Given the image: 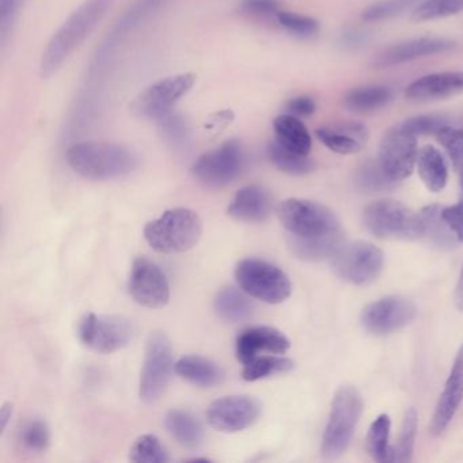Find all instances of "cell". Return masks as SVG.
<instances>
[{
	"instance_id": "6da1fadb",
	"label": "cell",
	"mask_w": 463,
	"mask_h": 463,
	"mask_svg": "<svg viewBox=\"0 0 463 463\" xmlns=\"http://www.w3.org/2000/svg\"><path fill=\"white\" fill-rule=\"evenodd\" d=\"M279 219L288 234V245L298 259L321 261L332 259L344 245L340 221L332 210L305 199H288L278 208Z\"/></svg>"
},
{
	"instance_id": "7a4b0ae2",
	"label": "cell",
	"mask_w": 463,
	"mask_h": 463,
	"mask_svg": "<svg viewBox=\"0 0 463 463\" xmlns=\"http://www.w3.org/2000/svg\"><path fill=\"white\" fill-rule=\"evenodd\" d=\"M115 0H85L55 32L42 56L43 77L55 74L61 64L85 43Z\"/></svg>"
},
{
	"instance_id": "3957f363",
	"label": "cell",
	"mask_w": 463,
	"mask_h": 463,
	"mask_svg": "<svg viewBox=\"0 0 463 463\" xmlns=\"http://www.w3.org/2000/svg\"><path fill=\"white\" fill-rule=\"evenodd\" d=\"M67 162L77 175L91 181H110L132 175L139 158L126 146L109 142H80L70 146Z\"/></svg>"
},
{
	"instance_id": "277c9868",
	"label": "cell",
	"mask_w": 463,
	"mask_h": 463,
	"mask_svg": "<svg viewBox=\"0 0 463 463\" xmlns=\"http://www.w3.org/2000/svg\"><path fill=\"white\" fill-rule=\"evenodd\" d=\"M202 232L199 213L189 208H173L148 222L145 240L158 253H184L199 242Z\"/></svg>"
},
{
	"instance_id": "5b68a950",
	"label": "cell",
	"mask_w": 463,
	"mask_h": 463,
	"mask_svg": "<svg viewBox=\"0 0 463 463\" xmlns=\"http://www.w3.org/2000/svg\"><path fill=\"white\" fill-rule=\"evenodd\" d=\"M363 408L362 394L356 387L349 384L338 387L322 438L321 455L324 459L335 460L345 454L362 417Z\"/></svg>"
},
{
	"instance_id": "8992f818",
	"label": "cell",
	"mask_w": 463,
	"mask_h": 463,
	"mask_svg": "<svg viewBox=\"0 0 463 463\" xmlns=\"http://www.w3.org/2000/svg\"><path fill=\"white\" fill-rule=\"evenodd\" d=\"M363 223L371 234L381 240L413 241L424 237L420 213L395 200L371 203L363 213Z\"/></svg>"
},
{
	"instance_id": "52a82bcc",
	"label": "cell",
	"mask_w": 463,
	"mask_h": 463,
	"mask_svg": "<svg viewBox=\"0 0 463 463\" xmlns=\"http://www.w3.org/2000/svg\"><path fill=\"white\" fill-rule=\"evenodd\" d=\"M235 279L245 294L269 305L284 302L292 292L287 273L265 260L245 259L238 262Z\"/></svg>"
},
{
	"instance_id": "ba28073f",
	"label": "cell",
	"mask_w": 463,
	"mask_h": 463,
	"mask_svg": "<svg viewBox=\"0 0 463 463\" xmlns=\"http://www.w3.org/2000/svg\"><path fill=\"white\" fill-rule=\"evenodd\" d=\"M330 260L335 276L354 286L373 283L384 267L383 251L367 241L344 243Z\"/></svg>"
},
{
	"instance_id": "9c48e42d",
	"label": "cell",
	"mask_w": 463,
	"mask_h": 463,
	"mask_svg": "<svg viewBox=\"0 0 463 463\" xmlns=\"http://www.w3.org/2000/svg\"><path fill=\"white\" fill-rule=\"evenodd\" d=\"M173 371L175 363L169 337L165 333H153L146 343L139 382L140 400L147 405L156 403L166 390Z\"/></svg>"
},
{
	"instance_id": "30bf717a",
	"label": "cell",
	"mask_w": 463,
	"mask_h": 463,
	"mask_svg": "<svg viewBox=\"0 0 463 463\" xmlns=\"http://www.w3.org/2000/svg\"><path fill=\"white\" fill-rule=\"evenodd\" d=\"M245 166V151L237 140H229L199 156L192 167L194 177L211 188H222L237 180Z\"/></svg>"
},
{
	"instance_id": "8fae6325",
	"label": "cell",
	"mask_w": 463,
	"mask_h": 463,
	"mask_svg": "<svg viewBox=\"0 0 463 463\" xmlns=\"http://www.w3.org/2000/svg\"><path fill=\"white\" fill-rule=\"evenodd\" d=\"M196 82V75L178 74L164 78L148 86L132 102L135 115L145 118H159L172 112L173 107L191 91Z\"/></svg>"
},
{
	"instance_id": "7c38bea8",
	"label": "cell",
	"mask_w": 463,
	"mask_h": 463,
	"mask_svg": "<svg viewBox=\"0 0 463 463\" xmlns=\"http://www.w3.org/2000/svg\"><path fill=\"white\" fill-rule=\"evenodd\" d=\"M131 322L120 316L90 313L80 325V338L91 351L109 354L121 351L132 340Z\"/></svg>"
},
{
	"instance_id": "4fadbf2b",
	"label": "cell",
	"mask_w": 463,
	"mask_h": 463,
	"mask_svg": "<svg viewBox=\"0 0 463 463\" xmlns=\"http://www.w3.org/2000/svg\"><path fill=\"white\" fill-rule=\"evenodd\" d=\"M417 137L397 124L382 137L378 162L384 175L392 183H398L413 173L417 164Z\"/></svg>"
},
{
	"instance_id": "5bb4252c",
	"label": "cell",
	"mask_w": 463,
	"mask_h": 463,
	"mask_svg": "<svg viewBox=\"0 0 463 463\" xmlns=\"http://www.w3.org/2000/svg\"><path fill=\"white\" fill-rule=\"evenodd\" d=\"M262 406L251 395H227L208 406L207 422L222 433H235L251 427L259 420Z\"/></svg>"
},
{
	"instance_id": "9a60e30c",
	"label": "cell",
	"mask_w": 463,
	"mask_h": 463,
	"mask_svg": "<svg viewBox=\"0 0 463 463\" xmlns=\"http://www.w3.org/2000/svg\"><path fill=\"white\" fill-rule=\"evenodd\" d=\"M417 307L403 297H384L363 308L360 322L367 332L376 335H392L416 319Z\"/></svg>"
},
{
	"instance_id": "2e32d148",
	"label": "cell",
	"mask_w": 463,
	"mask_h": 463,
	"mask_svg": "<svg viewBox=\"0 0 463 463\" xmlns=\"http://www.w3.org/2000/svg\"><path fill=\"white\" fill-rule=\"evenodd\" d=\"M129 294L143 307L161 308L170 299L169 281L156 262L137 257L129 276Z\"/></svg>"
},
{
	"instance_id": "e0dca14e",
	"label": "cell",
	"mask_w": 463,
	"mask_h": 463,
	"mask_svg": "<svg viewBox=\"0 0 463 463\" xmlns=\"http://www.w3.org/2000/svg\"><path fill=\"white\" fill-rule=\"evenodd\" d=\"M455 43L440 37H422V39L409 40L392 47L383 48L373 58V66L375 69H390L409 63L417 59L428 56L441 55L454 50Z\"/></svg>"
},
{
	"instance_id": "ac0fdd59",
	"label": "cell",
	"mask_w": 463,
	"mask_h": 463,
	"mask_svg": "<svg viewBox=\"0 0 463 463\" xmlns=\"http://www.w3.org/2000/svg\"><path fill=\"white\" fill-rule=\"evenodd\" d=\"M291 343L280 330L272 326H251L242 330L235 343V354L242 364L262 354H284Z\"/></svg>"
},
{
	"instance_id": "d6986e66",
	"label": "cell",
	"mask_w": 463,
	"mask_h": 463,
	"mask_svg": "<svg viewBox=\"0 0 463 463\" xmlns=\"http://www.w3.org/2000/svg\"><path fill=\"white\" fill-rule=\"evenodd\" d=\"M463 401V345H460L443 392L439 397L433 411L430 430L433 436H440L449 428Z\"/></svg>"
},
{
	"instance_id": "ffe728a7",
	"label": "cell",
	"mask_w": 463,
	"mask_h": 463,
	"mask_svg": "<svg viewBox=\"0 0 463 463\" xmlns=\"http://www.w3.org/2000/svg\"><path fill=\"white\" fill-rule=\"evenodd\" d=\"M319 142L343 156L359 153L368 139V129L359 121H338L317 129Z\"/></svg>"
},
{
	"instance_id": "44dd1931",
	"label": "cell",
	"mask_w": 463,
	"mask_h": 463,
	"mask_svg": "<svg viewBox=\"0 0 463 463\" xmlns=\"http://www.w3.org/2000/svg\"><path fill=\"white\" fill-rule=\"evenodd\" d=\"M463 93V72L449 71L425 75L406 89V99L416 102L438 101Z\"/></svg>"
},
{
	"instance_id": "7402d4cb",
	"label": "cell",
	"mask_w": 463,
	"mask_h": 463,
	"mask_svg": "<svg viewBox=\"0 0 463 463\" xmlns=\"http://www.w3.org/2000/svg\"><path fill=\"white\" fill-rule=\"evenodd\" d=\"M227 213L242 223H264L272 213V199L262 186H245L237 192Z\"/></svg>"
},
{
	"instance_id": "603a6c76",
	"label": "cell",
	"mask_w": 463,
	"mask_h": 463,
	"mask_svg": "<svg viewBox=\"0 0 463 463\" xmlns=\"http://www.w3.org/2000/svg\"><path fill=\"white\" fill-rule=\"evenodd\" d=\"M175 371L178 376L188 381L189 383L200 387L218 386L223 381V370L213 360L199 354L183 356L175 363Z\"/></svg>"
},
{
	"instance_id": "cb8c5ba5",
	"label": "cell",
	"mask_w": 463,
	"mask_h": 463,
	"mask_svg": "<svg viewBox=\"0 0 463 463\" xmlns=\"http://www.w3.org/2000/svg\"><path fill=\"white\" fill-rule=\"evenodd\" d=\"M273 131H275L276 142L280 143L283 147L302 156L310 154L311 146H313L310 132L299 118H295L288 113L278 116L273 120Z\"/></svg>"
},
{
	"instance_id": "d4e9b609",
	"label": "cell",
	"mask_w": 463,
	"mask_h": 463,
	"mask_svg": "<svg viewBox=\"0 0 463 463\" xmlns=\"http://www.w3.org/2000/svg\"><path fill=\"white\" fill-rule=\"evenodd\" d=\"M417 170L428 191L438 194L443 191L449 180V169L446 161L438 148L433 146H424L417 154Z\"/></svg>"
},
{
	"instance_id": "484cf974",
	"label": "cell",
	"mask_w": 463,
	"mask_h": 463,
	"mask_svg": "<svg viewBox=\"0 0 463 463\" xmlns=\"http://www.w3.org/2000/svg\"><path fill=\"white\" fill-rule=\"evenodd\" d=\"M165 425L170 435L185 449H197L204 440L202 424L189 411L173 409L165 417Z\"/></svg>"
},
{
	"instance_id": "4316f807",
	"label": "cell",
	"mask_w": 463,
	"mask_h": 463,
	"mask_svg": "<svg viewBox=\"0 0 463 463\" xmlns=\"http://www.w3.org/2000/svg\"><path fill=\"white\" fill-rule=\"evenodd\" d=\"M392 91L384 86H364L349 90L343 105L349 112L371 113L382 109L392 101Z\"/></svg>"
},
{
	"instance_id": "83f0119b",
	"label": "cell",
	"mask_w": 463,
	"mask_h": 463,
	"mask_svg": "<svg viewBox=\"0 0 463 463\" xmlns=\"http://www.w3.org/2000/svg\"><path fill=\"white\" fill-rule=\"evenodd\" d=\"M246 295L232 287L221 289L213 302L219 318L229 324L248 321L253 316V305Z\"/></svg>"
},
{
	"instance_id": "f1b7e54d",
	"label": "cell",
	"mask_w": 463,
	"mask_h": 463,
	"mask_svg": "<svg viewBox=\"0 0 463 463\" xmlns=\"http://www.w3.org/2000/svg\"><path fill=\"white\" fill-rule=\"evenodd\" d=\"M268 156L280 172L287 173V175H310L316 169V164L313 159L308 158V156H302V154L288 150L276 140L268 146Z\"/></svg>"
},
{
	"instance_id": "f546056e",
	"label": "cell",
	"mask_w": 463,
	"mask_h": 463,
	"mask_svg": "<svg viewBox=\"0 0 463 463\" xmlns=\"http://www.w3.org/2000/svg\"><path fill=\"white\" fill-rule=\"evenodd\" d=\"M292 368H294V362L288 357L262 354L243 364L242 378L246 382L261 381L279 373H289Z\"/></svg>"
},
{
	"instance_id": "4dcf8cb0",
	"label": "cell",
	"mask_w": 463,
	"mask_h": 463,
	"mask_svg": "<svg viewBox=\"0 0 463 463\" xmlns=\"http://www.w3.org/2000/svg\"><path fill=\"white\" fill-rule=\"evenodd\" d=\"M392 420L383 413L373 420L367 433V451L375 462H392V447H390Z\"/></svg>"
},
{
	"instance_id": "1f68e13d",
	"label": "cell",
	"mask_w": 463,
	"mask_h": 463,
	"mask_svg": "<svg viewBox=\"0 0 463 463\" xmlns=\"http://www.w3.org/2000/svg\"><path fill=\"white\" fill-rule=\"evenodd\" d=\"M420 215L424 223V237H427L430 242L435 243L440 249H449V250L459 243L441 218L440 205H427L420 211Z\"/></svg>"
},
{
	"instance_id": "d6a6232c",
	"label": "cell",
	"mask_w": 463,
	"mask_h": 463,
	"mask_svg": "<svg viewBox=\"0 0 463 463\" xmlns=\"http://www.w3.org/2000/svg\"><path fill=\"white\" fill-rule=\"evenodd\" d=\"M417 425L419 416L416 409L409 408L403 416L397 446L392 447V462H411L416 444Z\"/></svg>"
},
{
	"instance_id": "836d02e7",
	"label": "cell",
	"mask_w": 463,
	"mask_h": 463,
	"mask_svg": "<svg viewBox=\"0 0 463 463\" xmlns=\"http://www.w3.org/2000/svg\"><path fill=\"white\" fill-rule=\"evenodd\" d=\"M129 460L137 463H167L170 457L169 452L156 435L146 433L139 436L132 444Z\"/></svg>"
},
{
	"instance_id": "e575fe53",
	"label": "cell",
	"mask_w": 463,
	"mask_h": 463,
	"mask_svg": "<svg viewBox=\"0 0 463 463\" xmlns=\"http://www.w3.org/2000/svg\"><path fill=\"white\" fill-rule=\"evenodd\" d=\"M18 441L25 451L44 452L50 446V427L44 420H29L21 428L20 433H18Z\"/></svg>"
},
{
	"instance_id": "d590c367",
	"label": "cell",
	"mask_w": 463,
	"mask_h": 463,
	"mask_svg": "<svg viewBox=\"0 0 463 463\" xmlns=\"http://www.w3.org/2000/svg\"><path fill=\"white\" fill-rule=\"evenodd\" d=\"M462 12L463 0H422L421 4L414 9L411 18L417 23H422V21L451 17Z\"/></svg>"
},
{
	"instance_id": "8d00e7d4",
	"label": "cell",
	"mask_w": 463,
	"mask_h": 463,
	"mask_svg": "<svg viewBox=\"0 0 463 463\" xmlns=\"http://www.w3.org/2000/svg\"><path fill=\"white\" fill-rule=\"evenodd\" d=\"M438 140L449 154L455 172L459 178L460 189L463 194V129H455L446 127L438 134Z\"/></svg>"
},
{
	"instance_id": "74e56055",
	"label": "cell",
	"mask_w": 463,
	"mask_h": 463,
	"mask_svg": "<svg viewBox=\"0 0 463 463\" xmlns=\"http://www.w3.org/2000/svg\"><path fill=\"white\" fill-rule=\"evenodd\" d=\"M276 21L284 31L294 34V36L302 37V39H310V37L318 34L319 32L318 21L307 17V15L298 14V13L283 12L281 10L276 15Z\"/></svg>"
},
{
	"instance_id": "f35d334b",
	"label": "cell",
	"mask_w": 463,
	"mask_h": 463,
	"mask_svg": "<svg viewBox=\"0 0 463 463\" xmlns=\"http://www.w3.org/2000/svg\"><path fill=\"white\" fill-rule=\"evenodd\" d=\"M422 0H382L363 12L362 18L365 23H379L402 14L406 10L419 5Z\"/></svg>"
},
{
	"instance_id": "ab89813d",
	"label": "cell",
	"mask_w": 463,
	"mask_h": 463,
	"mask_svg": "<svg viewBox=\"0 0 463 463\" xmlns=\"http://www.w3.org/2000/svg\"><path fill=\"white\" fill-rule=\"evenodd\" d=\"M357 183L365 191H384L392 185V181L384 175L379 162L367 161L357 170Z\"/></svg>"
},
{
	"instance_id": "60d3db41",
	"label": "cell",
	"mask_w": 463,
	"mask_h": 463,
	"mask_svg": "<svg viewBox=\"0 0 463 463\" xmlns=\"http://www.w3.org/2000/svg\"><path fill=\"white\" fill-rule=\"evenodd\" d=\"M400 126L414 137H424V135H438L441 129L449 127V120L440 115H420L402 121Z\"/></svg>"
},
{
	"instance_id": "b9f144b4",
	"label": "cell",
	"mask_w": 463,
	"mask_h": 463,
	"mask_svg": "<svg viewBox=\"0 0 463 463\" xmlns=\"http://www.w3.org/2000/svg\"><path fill=\"white\" fill-rule=\"evenodd\" d=\"M25 0H0V39L6 44Z\"/></svg>"
},
{
	"instance_id": "7bdbcfd3",
	"label": "cell",
	"mask_w": 463,
	"mask_h": 463,
	"mask_svg": "<svg viewBox=\"0 0 463 463\" xmlns=\"http://www.w3.org/2000/svg\"><path fill=\"white\" fill-rule=\"evenodd\" d=\"M240 9L243 14L256 18H276L281 12L278 0H243Z\"/></svg>"
},
{
	"instance_id": "ee69618b",
	"label": "cell",
	"mask_w": 463,
	"mask_h": 463,
	"mask_svg": "<svg viewBox=\"0 0 463 463\" xmlns=\"http://www.w3.org/2000/svg\"><path fill=\"white\" fill-rule=\"evenodd\" d=\"M441 218L451 230L458 242L463 243V202L441 207Z\"/></svg>"
},
{
	"instance_id": "f6af8a7d",
	"label": "cell",
	"mask_w": 463,
	"mask_h": 463,
	"mask_svg": "<svg viewBox=\"0 0 463 463\" xmlns=\"http://www.w3.org/2000/svg\"><path fill=\"white\" fill-rule=\"evenodd\" d=\"M162 132L165 137L173 143H183L186 137V126L178 116L167 113L164 118H159Z\"/></svg>"
},
{
	"instance_id": "bcb514c9",
	"label": "cell",
	"mask_w": 463,
	"mask_h": 463,
	"mask_svg": "<svg viewBox=\"0 0 463 463\" xmlns=\"http://www.w3.org/2000/svg\"><path fill=\"white\" fill-rule=\"evenodd\" d=\"M316 109V101L307 96L295 97L286 104L287 113L295 118H308V116L314 115Z\"/></svg>"
},
{
	"instance_id": "7dc6e473",
	"label": "cell",
	"mask_w": 463,
	"mask_h": 463,
	"mask_svg": "<svg viewBox=\"0 0 463 463\" xmlns=\"http://www.w3.org/2000/svg\"><path fill=\"white\" fill-rule=\"evenodd\" d=\"M454 303L458 310L463 311V267L459 278H458L457 287H455Z\"/></svg>"
},
{
	"instance_id": "c3c4849f",
	"label": "cell",
	"mask_w": 463,
	"mask_h": 463,
	"mask_svg": "<svg viewBox=\"0 0 463 463\" xmlns=\"http://www.w3.org/2000/svg\"><path fill=\"white\" fill-rule=\"evenodd\" d=\"M13 414L12 403H5L2 408V413H0V420H2V430H6L7 422H9L10 417Z\"/></svg>"
}]
</instances>
